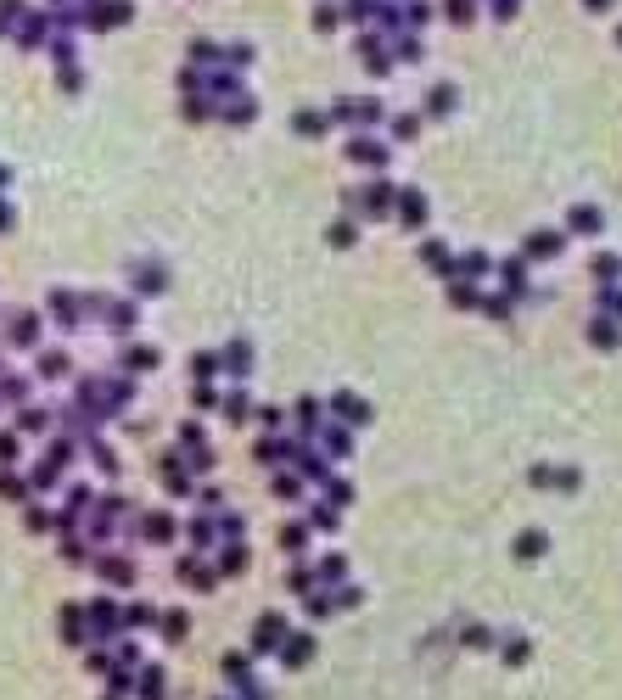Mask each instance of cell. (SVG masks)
Returning a JSON list of instances; mask_svg holds the SVG:
<instances>
[{
  "instance_id": "1",
  "label": "cell",
  "mask_w": 622,
  "mask_h": 700,
  "mask_svg": "<svg viewBox=\"0 0 622 700\" xmlns=\"http://www.w3.org/2000/svg\"><path fill=\"white\" fill-rule=\"evenodd\" d=\"M17 40H23V51H40V40H45V17H23V23H17Z\"/></svg>"
},
{
  "instance_id": "10",
  "label": "cell",
  "mask_w": 622,
  "mask_h": 700,
  "mask_svg": "<svg viewBox=\"0 0 622 700\" xmlns=\"http://www.w3.org/2000/svg\"><path fill=\"white\" fill-rule=\"evenodd\" d=\"M314 28H337V6H320L314 12Z\"/></svg>"
},
{
  "instance_id": "13",
  "label": "cell",
  "mask_w": 622,
  "mask_h": 700,
  "mask_svg": "<svg viewBox=\"0 0 622 700\" xmlns=\"http://www.w3.org/2000/svg\"><path fill=\"white\" fill-rule=\"evenodd\" d=\"M6 180H12V174H6V169H0V185H6Z\"/></svg>"
},
{
  "instance_id": "11",
  "label": "cell",
  "mask_w": 622,
  "mask_h": 700,
  "mask_svg": "<svg viewBox=\"0 0 622 700\" xmlns=\"http://www.w3.org/2000/svg\"><path fill=\"white\" fill-rule=\"evenodd\" d=\"M17 454V438H6V431H0V459H12Z\"/></svg>"
},
{
  "instance_id": "5",
  "label": "cell",
  "mask_w": 622,
  "mask_h": 700,
  "mask_svg": "<svg viewBox=\"0 0 622 700\" xmlns=\"http://www.w3.org/2000/svg\"><path fill=\"white\" fill-rule=\"evenodd\" d=\"M123 359H129V364H135V370H152V364H157V348H129Z\"/></svg>"
},
{
  "instance_id": "2",
  "label": "cell",
  "mask_w": 622,
  "mask_h": 700,
  "mask_svg": "<svg viewBox=\"0 0 622 700\" xmlns=\"http://www.w3.org/2000/svg\"><path fill=\"white\" fill-rule=\"evenodd\" d=\"M572 230H588V236H595V230H600V208H572Z\"/></svg>"
},
{
  "instance_id": "8",
  "label": "cell",
  "mask_w": 622,
  "mask_h": 700,
  "mask_svg": "<svg viewBox=\"0 0 622 700\" xmlns=\"http://www.w3.org/2000/svg\"><path fill=\"white\" fill-rule=\"evenodd\" d=\"M544 549V532H521V560H533Z\"/></svg>"
},
{
  "instance_id": "12",
  "label": "cell",
  "mask_w": 622,
  "mask_h": 700,
  "mask_svg": "<svg viewBox=\"0 0 622 700\" xmlns=\"http://www.w3.org/2000/svg\"><path fill=\"white\" fill-rule=\"evenodd\" d=\"M0 230H12V208H0Z\"/></svg>"
},
{
  "instance_id": "4",
  "label": "cell",
  "mask_w": 622,
  "mask_h": 700,
  "mask_svg": "<svg viewBox=\"0 0 622 700\" xmlns=\"http://www.w3.org/2000/svg\"><path fill=\"white\" fill-rule=\"evenodd\" d=\"M17 23H23V6H17V0H0V35L17 28Z\"/></svg>"
},
{
  "instance_id": "6",
  "label": "cell",
  "mask_w": 622,
  "mask_h": 700,
  "mask_svg": "<svg viewBox=\"0 0 622 700\" xmlns=\"http://www.w3.org/2000/svg\"><path fill=\"white\" fill-rule=\"evenodd\" d=\"M337 409H342L348 420H359V415H370V409H365V404H359V398H353V392H337Z\"/></svg>"
},
{
  "instance_id": "9",
  "label": "cell",
  "mask_w": 622,
  "mask_h": 700,
  "mask_svg": "<svg viewBox=\"0 0 622 700\" xmlns=\"http://www.w3.org/2000/svg\"><path fill=\"white\" fill-rule=\"evenodd\" d=\"M420 213H427V202H420V196H404V219H410V230L420 224Z\"/></svg>"
},
{
  "instance_id": "3",
  "label": "cell",
  "mask_w": 622,
  "mask_h": 700,
  "mask_svg": "<svg viewBox=\"0 0 622 700\" xmlns=\"http://www.w3.org/2000/svg\"><path fill=\"white\" fill-rule=\"evenodd\" d=\"M291 123H298V135H320V129H325V113H298Z\"/></svg>"
},
{
  "instance_id": "7",
  "label": "cell",
  "mask_w": 622,
  "mask_h": 700,
  "mask_svg": "<svg viewBox=\"0 0 622 700\" xmlns=\"http://www.w3.org/2000/svg\"><path fill=\"white\" fill-rule=\"evenodd\" d=\"M62 370H68V353H45L40 359V376H62Z\"/></svg>"
}]
</instances>
